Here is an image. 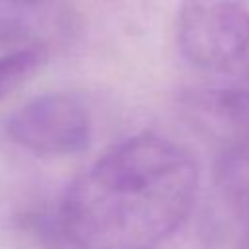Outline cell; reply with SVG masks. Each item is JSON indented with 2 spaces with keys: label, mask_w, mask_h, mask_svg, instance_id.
Returning a JSON list of instances; mask_svg holds the SVG:
<instances>
[{
  "label": "cell",
  "mask_w": 249,
  "mask_h": 249,
  "mask_svg": "<svg viewBox=\"0 0 249 249\" xmlns=\"http://www.w3.org/2000/svg\"><path fill=\"white\" fill-rule=\"evenodd\" d=\"M196 185V161L183 146L134 134L68 185L60 231L76 249H158L189 218Z\"/></svg>",
  "instance_id": "obj_1"
},
{
  "label": "cell",
  "mask_w": 249,
  "mask_h": 249,
  "mask_svg": "<svg viewBox=\"0 0 249 249\" xmlns=\"http://www.w3.org/2000/svg\"><path fill=\"white\" fill-rule=\"evenodd\" d=\"M175 39L195 68L249 84V0H185Z\"/></svg>",
  "instance_id": "obj_2"
},
{
  "label": "cell",
  "mask_w": 249,
  "mask_h": 249,
  "mask_svg": "<svg viewBox=\"0 0 249 249\" xmlns=\"http://www.w3.org/2000/svg\"><path fill=\"white\" fill-rule=\"evenodd\" d=\"M88 111L62 93L39 95L18 107L6 121L8 138L37 158L80 154L89 144Z\"/></svg>",
  "instance_id": "obj_3"
},
{
  "label": "cell",
  "mask_w": 249,
  "mask_h": 249,
  "mask_svg": "<svg viewBox=\"0 0 249 249\" xmlns=\"http://www.w3.org/2000/svg\"><path fill=\"white\" fill-rule=\"evenodd\" d=\"M204 230L212 249H249V156L222 152Z\"/></svg>",
  "instance_id": "obj_4"
},
{
  "label": "cell",
  "mask_w": 249,
  "mask_h": 249,
  "mask_svg": "<svg viewBox=\"0 0 249 249\" xmlns=\"http://www.w3.org/2000/svg\"><path fill=\"white\" fill-rule=\"evenodd\" d=\"M193 119L224 144V150L249 156V86H233L193 93Z\"/></svg>",
  "instance_id": "obj_5"
},
{
  "label": "cell",
  "mask_w": 249,
  "mask_h": 249,
  "mask_svg": "<svg viewBox=\"0 0 249 249\" xmlns=\"http://www.w3.org/2000/svg\"><path fill=\"white\" fill-rule=\"evenodd\" d=\"M45 56L47 53L41 45H27L0 54V99L41 68Z\"/></svg>",
  "instance_id": "obj_6"
},
{
  "label": "cell",
  "mask_w": 249,
  "mask_h": 249,
  "mask_svg": "<svg viewBox=\"0 0 249 249\" xmlns=\"http://www.w3.org/2000/svg\"><path fill=\"white\" fill-rule=\"evenodd\" d=\"M54 0H0V33L18 31L31 23V18L45 12Z\"/></svg>",
  "instance_id": "obj_7"
}]
</instances>
